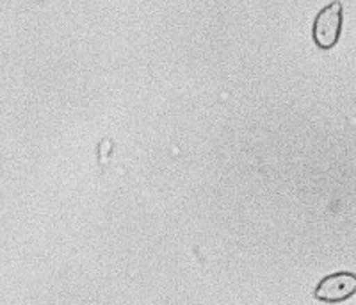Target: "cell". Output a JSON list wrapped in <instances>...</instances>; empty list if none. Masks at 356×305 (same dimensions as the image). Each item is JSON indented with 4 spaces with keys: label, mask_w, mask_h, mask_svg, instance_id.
<instances>
[{
    "label": "cell",
    "mask_w": 356,
    "mask_h": 305,
    "mask_svg": "<svg viewBox=\"0 0 356 305\" xmlns=\"http://www.w3.org/2000/svg\"><path fill=\"white\" fill-rule=\"evenodd\" d=\"M340 33H342V4L335 0L319 11L314 22L312 36L319 49L330 50L339 43Z\"/></svg>",
    "instance_id": "obj_1"
},
{
    "label": "cell",
    "mask_w": 356,
    "mask_h": 305,
    "mask_svg": "<svg viewBox=\"0 0 356 305\" xmlns=\"http://www.w3.org/2000/svg\"><path fill=\"white\" fill-rule=\"evenodd\" d=\"M356 293V275L349 272H340L328 275L317 284L314 297L321 302L337 304L351 298Z\"/></svg>",
    "instance_id": "obj_2"
}]
</instances>
